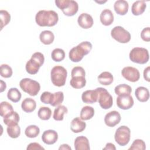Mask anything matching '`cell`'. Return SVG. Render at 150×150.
<instances>
[{
    "mask_svg": "<svg viewBox=\"0 0 150 150\" xmlns=\"http://www.w3.org/2000/svg\"><path fill=\"white\" fill-rule=\"evenodd\" d=\"M58 20L57 13L52 10L39 11L35 16L36 22L40 26H53L56 25Z\"/></svg>",
    "mask_w": 150,
    "mask_h": 150,
    "instance_id": "1",
    "label": "cell"
},
{
    "mask_svg": "<svg viewBox=\"0 0 150 150\" xmlns=\"http://www.w3.org/2000/svg\"><path fill=\"white\" fill-rule=\"evenodd\" d=\"M91 49L92 45L90 42H83L70 50L69 59L73 62H79L83 59L84 56L89 53Z\"/></svg>",
    "mask_w": 150,
    "mask_h": 150,
    "instance_id": "2",
    "label": "cell"
},
{
    "mask_svg": "<svg viewBox=\"0 0 150 150\" xmlns=\"http://www.w3.org/2000/svg\"><path fill=\"white\" fill-rule=\"evenodd\" d=\"M45 61L44 55L40 52L33 53L31 59L26 64L25 68L26 71L30 74H36L39 68L43 65Z\"/></svg>",
    "mask_w": 150,
    "mask_h": 150,
    "instance_id": "3",
    "label": "cell"
},
{
    "mask_svg": "<svg viewBox=\"0 0 150 150\" xmlns=\"http://www.w3.org/2000/svg\"><path fill=\"white\" fill-rule=\"evenodd\" d=\"M67 72L66 69L61 66L53 67L50 71V78L53 85L57 87L63 86L66 83Z\"/></svg>",
    "mask_w": 150,
    "mask_h": 150,
    "instance_id": "4",
    "label": "cell"
},
{
    "mask_svg": "<svg viewBox=\"0 0 150 150\" xmlns=\"http://www.w3.org/2000/svg\"><path fill=\"white\" fill-rule=\"evenodd\" d=\"M56 5L60 9L63 13L67 16L74 15L78 11L79 5L73 0H56Z\"/></svg>",
    "mask_w": 150,
    "mask_h": 150,
    "instance_id": "5",
    "label": "cell"
},
{
    "mask_svg": "<svg viewBox=\"0 0 150 150\" xmlns=\"http://www.w3.org/2000/svg\"><path fill=\"white\" fill-rule=\"evenodd\" d=\"M19 86L24 92L27 93L31 96H36L40 90V84L29 78L22 79L19 82Z\"/></svg>",
    "mask_w": 150,
    "mask_h": 150,
    "instance_id": "6",
    "label": "cell"
},
{
    "mask_svg": "<svg viewBox=\"0 0 150 150\" xmlns=\"http://www.w3.org/2000/svg\"><path fill=\"white\" fill-rule=\"evenodd\" d=\"M130 60L136 63L145 64L149 60V53L147 49L144 47H134L129 54Z\"/></svg>",
    "mask_w": 150,
    "mask_h": 150,
    "instance_id": "7",
    "label": "cell"
},
{
    "mask_svg": "<svg viewBox=\"0 0 150 150\" xmlns=\"http://www.w3.org/2000/svg\"><path fill=\"white\" fill-rule=\"evenodd\" d=\"M130 129L125 125H122L116 130L114 139L119 145L125 146L128 144L130 140Z\"/></svg>",
    "mask_w": 150,
    "mask_h": 150,
    "instance_id": "8",
    "label": "cell"
},
{
    "mask_svg": "<svg viewBox=\"0 0 150 150\" xmlns=\"http://www.w3.org/2000/svg\"><path fill=\"white\" fill-rule=\"evenodd\" d=\"M96 90L98 94V101L100 107L105 110L111 108L113 104V100L109 92L103 87H98Z\"/></svg>",
    "mask_w": 150,
    "mask_h": 150,
    "instance_id": "9",
    "label": "cell"
},
{
    "mask_svg": "<svg viewBox=\"0 0 150 150\" xmlns=\"http://www.w3.org/2000/svg\"><path fill=\"white\" fill-rule=\"evenodd\" d=\"M113 39L121 43H127L131 40V35L128 31L120 26H115L111 31Z\"/></svg>",
    "mask_w": 150,
    "mask_h": 150,
    "instance_id": "10",
    "label": "cell"
},
{
    "mask_svg": "<svg viewBox=\"0 0 150 150\" xmlns=\"http://www.w3.org/2000/svg\"><path fill=\"white\" fill-rule=\"evenodd\" d=\"M121 74L126 80L131 82L137 81L140 77V74L138 70L131 66L124 67L121 71Z\"/></svg>",
    "mask_w": 150,
    "mask_h": 150,
    "instance_id": "11",
    "label": "cell"
},
{
    "mask_svg": "<svg viewBox=\"0 0 150 150\" xmlns=\"http://www.w3.org/2000/svg\"><path fill=\"white\" fill-rule=\"evenodd\" d=\"M116 101L117 106L122 110H128L134 105V100L130 94L118 96Z\"/></svg>",
    "mask_w": 150,
    "mask_h": 150,
    "instance_id": "12",
    "label": "cell"
},
{
    "mask_svg": "<svg viewBox=\"0 0 150 150\" xmlns=\"http://www.w3.org/2000/svg\"><path fill=\"white\" fill-rule=\"evenodd\" d=\"M121 121L120 114L117 111H111L108 112L104 117L105 124L110 127H114Z\"/></svg>",
    "mask_w": 150,
    "mask_h": 150,
    "instance_id": "13",
    "label": "cell"
},
{
    "mask_svg": "<svg viewBox=\"0 0 150 150\" xmlns=\"http://www.w3.org/2000/svg\"><path fill=\"white\" fill-rule=\"evenodd\" d=\"M98 94L97 90H88L84 91L81 95L83 102L87 104H93L98 101Z\"/></svg>",
    "mask_w": 150,
    "mask_h": 150,
    "instance_id": "14",
    "label": "cell"
},
{
    "mask_svg": "<svg viewBox=\"0 0 150 150\" xmlns=\"http://www.w3.org/2000/svg\"><path fill=\"white\" fill-rule=\"evenodd\" d=\"M77 22L82 28L89 29L93 25V19L90 15L87 13H82L78 17Z\"/></svg>",
    "mask_w": 150,
    "mask_h": 150,
    "instance_id": "15",
    "label": "cell"
},
{
    "mask_svg": "<svg viewBox=\"0 0 150 150\" xmlns=\"http://www.w3.org/2000/svg\"><path fill=\"white\" fill-rule=\"evenodd\" d=\"M57 139L58 134L57 132L52 129L45 131L42 135L43 142L47 145H52L54 144L57 141Z\"/></svg>",
    "mask_w": 150,
    "mask_h": 150,
    "instance_id": "16",
    "label": "cell"
},
{
    "mask_svg": "<svg viewBox=\"0 0 150 150\" xmlns=\"http://www.w3.org/2000/svg\"><path fill=\"white\" fill-rule=\"evenodd\" d=\"M74 146L76 150H89L90 149L88 139L84 136L77 137L74 140Z\"/></svg>",
    "mask_w": 150,
    "mask_h": 150,
    "instance_id": "17",
    "label": "cell"
},
{
    "mask_svg": "<svg viewBox=\"0 0 150 150\" xmlns=\"http://www.w3.org/2000/svg\"><path fill=\"white\" fill-rule=\"evenodd\" d=\"M86 127L85 122L81 120L79 117H76L72 120L70 125L71 131L74 133H79L83 132Z\"/></svg>",
    "mask_w": 150,
    "mask_h": 150,
    "instance_id": "18",
    "label": "cell"
},
{
    "mask_svg": "<svg viewBox=\"0 0 150 150\" xmlns=\"http://www.w3.org/2000/svg\"><path fill=\"white\" fill-rule=\"evenodd\" d=\"M100 19L103 25L109 26L111 25L114 21V15L111 10L105 9L101 12Z\"/></svg>",
    "mask_w": 150,
    "mask_h": 150,
    "instance_id": "19",
    "label": "cell"
},
{
    "mask_svg": "<svg viewBox=\"0 0 150 150\" xmlns=\"http://www.w3.org/2000/svg\"><path fill=\"white\" fill-rule=\"evenodd\" d=\"M128 3L124 0L116 1L114 5L115 12L120 15H125L128 11Z\"/></svg>",
    "mask_w": 150,
    "mask_h": 150,
    "instance_id": "20",
    "label": "cell"
},
{
    "mask_svg": "<svg viewBox=\"0 0 150 150\" xmlns=\"http://www.w3.org/2000/svg\"><path fill=\"white\" fill-rule=\"evenodd\" d=\"M146 7V5L145 1H137L132 5V13L135 16L140 15L144 12Z\"/></svg>",
    "mask_w": 150,
    "mask_h": 150,
    "instance_id": "21",
    "label": "cell"
},
{
    "mask_svg": "<svg viewBox=\"0 0 150 150\" xmlns=\"http://www.w3.org/2000/svg\"><path fill=\"white\" fill-rule=\"evenodd\" d=\"M135 95L137 98L141 102H146L149 98V90L144 87H138L135 91Z\"/></svg>",
    "mask_w": 150,
    "mask_h": 150,
    "instance_id": "22",
    "label": "cell"
},
{
    "mask_svg": "<svg viewBox=\"0 0 150 150\" xmlns=\"http://www.w3.org/2000/svg\"><path fill=\"white\" fill-rule=\"evenodd\" d=\"M23 111L26 112H31L33 111L36 107V101L31 98H26L23 100L21 104Z\"/></svg>",
    "mask_w": 150,
    "mask_h": 150,
    "instance_id": "23",
    "label": "cell"
},
{
    "mask_svg": "<svg viewBox=\"0 0 150 150\" xmlns=\"http://www.w3.org/2000/svg\"><path fill=\"white\" fill-rule=\"evenodd\" d=\"M39 39L42 43L47 45L53 42L54 39V36L52 31L44 30L40 33L39 35Z\"/></svg>",
    "mask_w": 150,
    "mask_h": 150,
    "instance_id": "24",
    "label": "cell"
},
{
    "mask_svg": "<svg viewBox=\"0 0 150 150\" xmlns=\"http://www.w3.org/2000/svg\"><path fill=\"white\" fill-rule=\"evenodd\" d=\"M98 80L101 84L108 86L112 83L114 78L111 73L108 71H104L98 76Z\"/></svg>",
    "mask_w": 150,
    "mask_h": 150,
    "instance_id": "25",
    "label": "cell"
},
{
    "mask_svg": "<svg viewBox=\"0 0 150 150\" xmlns=\"http://www.w3.org/2000/svg\"><path fill=\"white\" fill-rule=\"evenodd\" d=\"M70 84L72 87L79 89L84 87L86 84V80L84 76H75L71 77Z\"/></svg>",
    "mask_w": 150,
    "mask_h": 150,
    "instance_id": "26",
    "label": "cell"
},
{
    "mask_svg": "<svg viewBox=\"0 0 150 150\" xmlns=\"http://www.w3.org/2000/svg\"><path fill=\"white\" fill-rule=\"evenodd\" d=\"M4 123L9 126L17 124L19 121V115L16 111H12L9 114L4 117Z\"/></svg>",
    "mask_w": 150,
    "mask_h": 150,
    "instance_id": "27",
    "label": "cell"
},
{
    "mask_svg": "<svg viewBox=\"0 0 150 150\" xmlns=\"http://www.w3.org/2000/svg\"><path fill=\"white\" fill-rule=\"evenodd\" d=\"M94 109L91 106H84L80 112V118L82 120H88L94 116Z\"/></svg>",
    "mask_w": 150,
    "mask_h": 150,
    "instance_id": "28",
    "label": "cell"
},
{
    "mask_svg": "<svg viewBox=\"0 0 150 150\" xmlns=\"http://www.w3.org/2000/svg\"><path fill=\"white\" fill-rule=\"evenodd\" d=\"M68 110L64 105H60L54 110L53 117L56 121H62L63 120V115L67 113Z\"/></svg>",
    "mask_w": 150,
    "mask_h": 150,
    "instance_id": "29",
    "label": "cell"
},
{
    "mask_svg": "<svg viewBox=\"0 0 150 150\" xmlns=\"http://www.w3.org/2000/svg\"><path fill=\"white\" fill-rule=\"evenodd\" d=\"M21 93L16 88H11L7 93V97L9 100L13 103L18 102L21 98Z\"/></svg>",
    "mask_w": 150,
    "mask_h": 150,
    "instance_id": "30",
    "label": "cell"
},
{
    "mask_svg": "<svg viewBox=\"0 0 150 150\" xmlns=\"http://www.w3.org/2000/svg\"><path fill=\"white\" fill-rule=\"evenodd\" d=\"M64 100V94L62 91H57L52 93V99L50 104L53 107L60 105Z\"/></svg>",
    "mask_w": 150,
    "mask_h": 150,
    "instance_id": "31",
    "label": "cell"
},
{
    "mask_svg": "<svg viewBox=\"0 0 150 150\" xmlns=\"http://www.w3.org/2000/svg\"><path fill=\"white\" fill-rule=\"evenodd\" d=\"M115 94L118 96L123 94H130L132 91L131 86L126 84H122L117 86L114 88Z\"/></svg>",
    "mask_w": 150,
    "mask_h": 150,
    "instance_id": "32",
    "label": "cell"
},
{
    "mask_svg": "<svg viewBox=\"0 0 150 150\" xmlns=\"http://www.w3.org/2000/svg\"><path fill=\"white\" fill-rule=\"evenodd\" d=\"M40 133L39 128L35 125H30L27 127L25 131V134L26 137L33 138L36 137Z\"/></svg>",
    "mask_w": 150,
    "mask_h": 150,
    "instance_id": "33",
    "label": "cell"
},
{
    "mask_svg": "<svg viewBox=\"0 0 150 150\" xmlns=\"http://www.w3.org/2000/svg\"><path fill=\"white\" fill-rule=\"evenodd\" d=\"M12 111H13V110L11 104L6 101L1 102L0 104V114L2 117H5Z\"/></svg>",
    "mask_w": 150,
    "mask_h": 150,
    "instance_id": "34",
    "label": "cell"
},
{
    "mask_svg": "<svg viewBox=\"0 0 150 150\" xmlns=\"http://www.w3.org/2000/svg\"><path fill=\"white\" fill-rule=\"evenodd\" d=\"M6 131L8 135L12 138H18L21 134V128L18 124L8 126Z\"/></svg>",
    "mask_w": 150,
    "mask_h": 150,
    "instance_id": "35",
    "label": "cell"
},
{
    "mask_svg": "<svg viewBox=\"0 0 150 150\" xmlns=\"http://www.w3.org/2000/svg\"><path fill=\"white\" fill-rule=\"evenodd\" d=\"M38 115L40 119L42 120H48L51 117L52 110L49 107H41L38 112Z\"/></svg>",
    "mask_w": 150,
    "mask_h": 150,
    "instance_id": "36",
    "label": "cell"
},
{
    "mask_svg": "<svg viewBox=\"0 0 150 150\" xmlns=\"http://www.w3.org/2000/svg\"><path fill=\"white\" fill-rule=\"evenodd\" d=\"M52 59L57 62L62 61L65 57V53L64 50L60 48L54 49L51 54Z\"/></svg>",
    "mask_w": 150,
    "mask_h": 150,
    "instance_id": "37",
    "label": "cell"
},
{
    "mask_svg": "<svg viewBox=\"0 0 150 150\" xmlns=\"http://www.w3.org/2000/svg\"><path fill=\"white\" fill-rule=\"evenodd\" d=\"M0 17H1V30L3 28L7 25L11 20V15L9 12L5 10H1L0 11Z\"/></svg>",
    "mask_w": 150,
    "mask_h": 150,
    "instance_id": "38",
    "label": "cell"
},
{
    "mask_svg": "<svg viewBox=\"0 0 150 150\" xmlns=\"http://www.w3.org/2000/svg\"><path fill=\"white\" fill-rule=\"evenodd\" d=\"M146 148V145L145 142L140 139H137L134 141L131 146L128 148L129 150H145Z\"/></svg>",
    "mask_w": 150,
    "mask_h": 150,
    "instance_id": "39",
    "label": "cell"
},
{
    "mask_svg": "<svg viewBox=\"0 0 150 150\" xmlns=\"http://www.w3.org/2000/svg\"><path fill=\"white\" fill-rule=\"evenodd\" d=\"M0 73L2 77L5 78H9L12 75V69L9 65L3 64L1 66Z\"/></svg>",
    "mask_w": 150,
    "mask_h": 150,
    "instance_id": "40",
    "label": "cell"
},
{
    "mask_svg": "<svg viewBox=\"0 0 150 150\" xmlns=\"http://www.w3.org/2000/svg\"><path fill=\"white\" fill-rule=\"evenodd\" d=\"M71 77L75 76H86V72L84 69L80 66H76L73 68L71 72Z\"/></svg>",
    "mask_w": 150,
    "mask_h": 150,
    "instance_id": "41",
    "label": "cell"
},
{
    "mask_svg": "<svg viewBox=\"0 0 150 150\" xmlns=\"http://www.w3.org/2000/svg\"><path fill=\"white\" fill-rule=\"evenodd\" d=\"M52 93L49 91H45L40 96V101L44 104H50L52 99Z\"/></svg>",
    "mask_w": 150,
    "mask_h": 150,
    "instance_id": "42",
    "label": "cell"
},
{
    "mask_svg": "<svg viewBox=\"0 0 150 150\" xmlns=\"http://www.w3.org/2000/svg\"><path fill=\"white\" fill-rule=\"evenodd\" d=\"M141 37L142 39L146 42L150 41V29L149 27L143 29L141 33Z\"/></svg>",
    "mask_w": 150,
    "mask_h": 150,
    "instance_id": "43",
    "label": "cell"
},
{
    "mask_svg": "<svg viewBox=\"0 0 150 150\" xmlns=\"http://www.w3.org/2000/svg\"><path fill=\"white\" fill-rule=\"evenodd\" d=\"M27 150H39V149H45L39 143L37 142H32L28 145L27 146Z\"/></svg>",
    "mask_w": 150,
    "mask_h": 150,
    "instance_id": "44",
    "label": "cell"
},
{
    "mask_svg": "<svg viewBox=\"0 0 150 150\" xmlns=\"http://www.w3.org/2000/svg\"><path fill=\"white\" fill-rule=\"evenodd\" d=\"M149 71H150V67L149 66H148L146 68H145L144 71V77L145 80L148 82L150 81Z\"/></svg>",
    "mask_w": 150,
    "mask_h": 150,
    "instance_id": "45",
    "label": "cell"
},
{
    "mask_svg": "<svg viewBox=\"0 0 150 150\" xmlns=\"http://www.w3.org/2000/svg\"><path fill=\"white\" fill-rule=\"evenodd\" d=\"M103 149V150H105V149H107V150H115L116 148L113 144L109 142L106 144L105 146Z\"/></svg>",
    "mask_w": 150,
    "mask_h": 150,
    "instance_id": "46",
    "label": "cell"
},
{
    "mask_svg": "<svg viewBox=\"0 0 150 150\" xmlns=\"http://www.w3.org/2000/svg\"><path fill=\"white\" fill-rule=\"evenodd\" d=\"M59 149L60 150V149H69V150H71V148L70 146H69V145L67 144H62L59 148Z\"/></svg>",
    "mask_w": 150,
    "mask_h": 150,
    "instance_id": "47",
    "label": "cell"
},
{
    "mask_svg": "<svg viewBox=\"0 0 150 150\" xmlns=\"http://www.w3.org/2000/svg\"><path fill=\"white\" fill-rule=\"evenodd\" d=\"M1 92H3L6 87V83L5 82H4L2 80H1Z\"/></svg>",
    "mask_w": 150,
    "mask_h": 150,
    "instance_id": "48",
    "label": "cell"
}]
</instances>
